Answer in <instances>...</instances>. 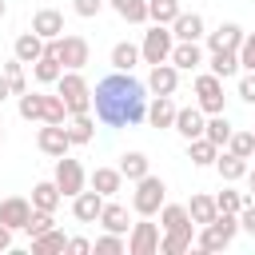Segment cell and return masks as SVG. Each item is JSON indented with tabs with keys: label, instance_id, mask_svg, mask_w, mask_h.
Wrapping results in <instances>:
<instances>
[{
	"label": "cell",
	"instance_id": "ab89813d",
	"mask_svg": "<svg viewBox=\"0 0 255 255\" xmlns=\"http://www.w3.org/2000/svg\"><path fill=\"white\" fill-rule=\"evenodd\" d=\"M40 120H44V124H68V108H64V100H60V96H44V104H40Z\"/></svg>",
	"mask_w": 255,
	"mask_h": 255
},
{
	"label": "cell",
	"instance_id": "c3c4849f",
	"mask_svg": "<svg viewBox=\"0 0 255 255\" xmlns=\"http://www.w3.org/2000/svg\"><path fill=\"white\" fill-rule=\"evenodd\" d=\"M239 100H243V104H251V108H255V72H247V76H243V80H239Z\"/></svg>",
	"mask_w": 255,
	"mask_h": 255
},
{
	"label": "cell",
	"instance_id": "f546056e",
	"mask_svg": "<svg viewBox=\"0 0 255 255\" xmlns=\"http://www.w3.org/2000/svg\"><path fill=\"white\" fill-rule=\"evenodd\" d=\"M183 207H187V215H191V223H195V227H203V223H211V219L219 215L215 195H191V203H183Z\"/></svg>",
	"mask_w": 255,
	"mask_h": 255
},
{
	"label": "cell",
	"instance_id": "d4e9b609",
	"mask_svg": "<svg viewBox=\"0 0 255 255\" xmlns=\"http://www.w3.org/2000/svg\"><path fill=\"white\" fill-rule=\"evenodd\" d=\"M88 183L108 199V195H116V191L124 187V175H120V167H96V171L88 175Z\"/></svg>",
	"mask_w": 255,
	"mask_h": 255
},
{
	"label": "cell",
	"instance_id": "5bb4252c",
	"mask_svg": "<svg viewBox=\"0 0 255 255\" xmlns=\"http://www.w3.org/2000/svg\"><path fill=\"white\" fill-rule=\"evenodd\" d=\"M28 215H32V199H24V195H8V199H0V223H4V227L20 231Z\"/></svg>",
	"mask_w": 255,
	"mask_h": 255
},
{
	"label": "cell",
	"instance_id": "f1b7e54d",
	"mask_svg": "<svg viewBox=\"0 0 255 255\" xmlns=\"http://www.w3.org/2000/svg\"><path fill=\"white\" fill-rule=\"evenodd\" d=\"M147 171H151V159H147L143 151H124V155H120V175H124V179L135 183V179H143Z\"/></svg>",
	"mask_w": 255,
	"mask_h": 255
},
{
	"label": "cell",
	"instance_id": "bcb514c9",
	"mask_svg": "<svg viewBox=\"0 0 255 255\" xmlns=\"http://www.w3.org/2000/svg\"><path fill=\"white\" fill-rule=\"evenodd\" d=\"M239 231L255 235V199H247V203L239 207Z\"/></svg>",
	"mask_w": 255,
	"mask_h": 255
},
{
	"label": "cell",
	"instance_id": "9c48e42d",
	"mask_svg": "<svg viewBox=\"0 0 255 255\" xmlns=\"http://www.w3.org/2000/svg\"><path fill=\"white\" fill-rule=\"evenodd\" d=\"M128 255H159V223H147V215L139 223H131Z\"/></svg>",
	"mask_w": 255,
	"mask_h": 255
},
{
	"label": "cell",
	"instance_id": "3957f363",
	"mask_svg": "<svg viewBox=\"0 0 255 255\" xmlns=\"http://www.w3.org/2000/svg\"><path fill=\"white\" fill-rule=\"evenodd\" d=\"M56 96L64 100V108H68V116H88L92 112V88H88V80L80 76V72H60V80H56Z\"/></svg>",
	"mask_w": 255,
	"mask_h": 255
},
{
	"label": "cell",
	"instance_id": "e575fe53",
	"mask_svg": "<svg viewBox=\"0 0 255 255\" xmlns=\"http://www.w3.org/2000/svg\"><path fill=\"white\" fill-rule=\"evenodd\" d=\"M211 76H219V80H227V76H235L239 72V52H231V48H223V52H211Z\"/></svg>",
	"mask_w": 255,
	"mask_h": 255
},
{
	"label": "cell",
	"instance_id": "681fc988",
	"mask_svg": "<svg viewBox=\"0 0 255 255\" xmlns=\"http://www.w3.org/2000/svg\"><path fill=\"white\" fill-rule=\"evenodd\" d=\"M68 251H72V255H88V251H92V243L76 235V239H68Z\"/></svg>",
	"mask_w": 255,
	"mask_h": 255
},
{
	"label": "cell",
	"instance_id": "7402d4cb",
	"mask_svg": "<svg viewBox=\"0 0 255 255\" xmlns=\"http://www.w3.org/2000/svg\"><path fill=\"white\" fill-rule=\"evenodd\" d=\"M167 28H171L175 40H199V36H203V16H199V12H179Z\"/></svg>",
	"mask_w": 255,
	"mask_h": 255
},
{
	"label": "cell",
	"instance_id": "f5cc1de1",
	"mask_svg": "<svg viewBox=\"0 0 255 255\" xmlns=\"http://www.w3.org/2000/svg\"><path fill=\"white\" fill-rule=\"evenodd\" d=\"M8 96H12V88H8V80H4V72H0V104H4Z\"/></svg>",
	"mask_w": 255,
	"mask_h": 255
},
{
	"label": "cell",
	"instance_id": "8d00e7d4",
	"mask_svg": "<svg viewBox=\"0 0 255 255\" xmlns=\"http://www.w3.org/2000/svg\"><path fill=\"white\" fill-rule=\"evenodd\" d=\"M52 215H56V211H40V207H32V215L24 219V227H20V231H24L28 239H36V235H44L48 227H56V219H52Z\"/></svg>",
	"mask_w": 255,
	"mask_h": 255
},
{
	"label": "cell",
	"instance_id": "8992f818",
	"mask_svg": "<svg viewBox=\"0 0 255 255\" xmlns=\"http://www.w3.org/2000/svg\"><path fill=\"white\" fill-rule=\"evenodd\" d=\"M52 44H56V56H60V64H64L68 72H80V68L92 60V48H88V40H84V36H76V32H68V36H56Z\"/></svg>",
	"mask_w": 255,
	"mask_h": 255
},
{
	"label": "cell",
	"instance_id": "2e32d148",
	"mask_svg": "<svg viewBox=\"0 0 255 255\" xmlns=\"http://www.w3.org/2000/svg\"><path fill=\"white\" fill-rule=\"evenodd\" d=\"M211 167L219 171V179H223V183H235V179H243V175H247L251 159H243V155H235V151H219Z\"/></svg>",
	"mask_w": 255,
	"mask_h": 255
},
{
	"label": "cell",
	"instance_id": "9a60e30c",
	"mask_svg": "<svg viewBox=\"0 0 255 255\" xmlns=\"http://www.w3.org/2000/svg\"><path fill=\"white\" fill-rule=\"evenodd\" d=\"M32 72H36V80H40V84H56V80H60L64 64H60V56H56V44H52V40H44V56L32 64Z\"/></svg>",
	"mask_w": 255,
	"mask_h": 255
},
{
	"label": "cell",
	"instance_id": "ac0fdd59",
	"mask_svg": "<svg viewBox=\"0 0 255 255\" xmlns=\"http://www.w3.org/2000/svg\"><path fill=\"white\" fill-rule=\"evenodd\" d=\"M203 124H207V116L199 112V108H175V131L183 135V139H195V135H203Z\"/></svg>",
	"mask_w": 255,
	"mask_h": 255
},
{
	"label": "cell",
	"instance_id": "83f0119b",
	"mask_svg": "<svg viewBox=\"0 0 255 255\" xmlns=\"http://www.w3.org/2000/svg\"><path fill=\"white\" fill-rule=\"evenodd\" d=\"M215 155H219V147H215L207 135H195V139H187V159H191L195 167H211V163H215Z\"/></svg>",
	"mask_w": 255,
	"mask_h": 255
},
{
	"label": "cell",
	"instance_id": "603a6c76",
	"mask_svg": "<svg viewBox=\"0 0 255 255\" xmlns=\"http://www.w3.org/2000/svg\"><path fill=\"white\" fill-rule=\"evenodd\" d=\"M239 44H243V28H239V24H219L215 32H207V48H211V52H223V48L235 52Z\"/></svg>",
	"mask_w": 255,
	"mask_h": 255
},
{
	"label": "cell",
	"instance_id": "f35d334b",
	"mask_svg": "<svg viewBox=\"0 0 255 255\" xmlns=\"http://www.w3.org/2000/svg\"><path fill=\"white\" fill-rule=\"evenodd\" d=\"M0 72H4L8 88H12V96H24V92H28V80H24V64H20L16 56H12V60H8V64H4Z\"/></svg>",
	"mask_w": 255,
	"mask_h": 255
},
{
	"label": "cell",
	"instance_id": "30bf717a",
	"mask_svg": "<svg viewBox=\"0 0 255 255\" xmlns=\"http://www.w3.org/2000/svg\"><path fill=\"white\" fill-rule=\"evenodd\" d=\"M175 88H179V68H175L171 60L151 64V72H147V92H151V96H175Z\"/></svg>",
	"mask_w": 255,
	"mask_h": 255
},
{
	"label": "cell",
	"instance_id": "7bdbcfd3",
	"mask_svg": "<svg viewBox=\"0 0 255 255\" xmlns=\"http://www.w3.org/2000/svg\"><path fill=\"white\" fill-rule=\"evenodd\" d=\"M40 104H44V92H24L20 96V120H40Z\"/></svg>",
	"mask_w": 255,
	"mask_h": 255
},
{
	"label": "cell",
	"instance_id": "60d3db41",
	"mask_svg": "<svg viewBox=\"0 0 255 255\" xmlns=\"http://www.w3.org/2000/svg\"><path fill=\"white\" fill-rule=\"evenodd\" d=\"M92 251H96V255H124V251H128V239L116 235V231H104V235L92 243Z\"/></svg>",
	"mask_w": 255,
	"mask_h": 255
},
{
	"label": "cell",
	"instance_id": "4316f807",
	"mask_svg": "<svg viewBox=\"0 0 255 255\" xmlns=\"http://www.w3.org/2000/svg\"><path fill=\"white\" fill-rule=\"evenodd\" d=\"M64 128H68L72 147H84V143H92V135H96V120H92V112H88V116H72Z\"/></svg>",
	"mask_w": 255,
	"mask_h": 255
},
{
	"label": "cell",
	"instance_id": "11a10c76",
	"mask_svg": "<svg viewBox=\"0 0 255 255\" xmlns=\"http://www.w3.org/2000/svg\"><path fill=\"white\" fill-rule=\"evenodd\" d=\"M0 143H4V128H0Z\"/></svg>",
	"mask_w": 255,
	"mask_h": 255
},
{
	"label": "cell",
	"instance_id": "d6986e66",
	"mask_svg": "<svg viewBox=\"0 0 255 255\" xmlns=\"http://www.w3.org/2000/svg\"><path fill=\"white\" fill-rule=\"evenodd\" d=\"M147 124L151 128H171L175 124V100L171 96H151L147 100Z\"/></svg>",
	"mask_w": 255,
	"mask_h": 255
},
{
	"label": "cell",
	"instance_id": "cb8c5ba5",
	"mask_svg": "<svg viewBox=\"0 0 255 255\" xmlns=\"http://www.w3.org/2000/svg\"><path fill=\"white\" fill-rule=\"evenodd\" d=\"M12 56H16L20 64H36V60L44 56V40H40L36 32H20L16 44H12Z\"/></svg>",
	"mask_w": 255,
	"mask_h": 255
},
{
	"label": "cell",
	"instance_id": "836d02e7",
	"mask_svg": "<svg viewBox=\"0 0 255 255\" xmlns=\"http://www.w3.org/2000/svg\"><path fill=\"white\" fill-rule=\"evenodd\" d=\"M108 4L116 8L120 20H128V24H147V0H108Z\"/></svg>",
	"mask_w": 255,
	"mask_h": 255
},
{
	"label": "cell",
	"instance_id": "db71d44e",
	"mask_svg": "<svg viewBox=\"0 0 255 255\" xmlns=\"http://www.w3.org/2000/svg\"><path fill=\"white\" fill-rule=\"evenodd\" d=\"M4 12H8V8H4V0H0V20H4Z\"/></svg>",
	"mask_w": 255,
	"mask_h": 255
},
{
	"label": "cell",
	"instance_id": "816d5d0a",
	"mask_svg": "<svg viewBox=\"0 0 255 255\" xmlns=\"http://www.w3.org/2000/svg\"><path fill=\"white\" fill-rule=\"evenodd\" d=\"M243 179H247V199H255V167H247Z\"/></svg>",
	"mask_w": 255,
	"mask_h": 255
},
{
	"label": "cell",
	"instance_id": "44dd1931",
	"mask_svg": "<svg viewBox=\"0 0 255 255\" xmlns=\"http://www.w3.org/2000/svg\"><path fill=\"white\" fill-rule=\"evenodd\" d=\"M191 243H195V227H175V231L159 235V251L163 255H183V251H191Z\"/></svg>",
	"mask_w": 255,
	"mask_h": 255
},
{
	"label": "cell",
	"instance_id": "e0dca14e",
	"mask_svg": "<svg viewBox=\"0 0 255 255\" xmlns=\"http://www.w3.org/2000/svg\"><path fill=\"white\" fill-rule=\"evenodd\" d=\"M32 32H36L40 40H56V36H64V16H60L56 8H40V12L32 16Z\"/></svg>",
	"mask_w": 255,
	"mask_h": 255
},
{
	"label": "cell",
	"instance_id": "d6a6232c",
	"mask_svg": "<svg viewBox=\"0 0 255 255\" xmlns=\"http://www.w3.org/2000/svg\"><path fill=\"white\" fill-rule=\"evenodd\" d=\"M60 199H64V195H60V187H56L52 179H44V183L32 187V207H40V211H56Z\"/></svg>",
	"mask_w": 255,
	"mask_h": 255
},
{
	"label": "cell",
	"instance_id": "ba28073f",
	"mask_svg": "<svg viewBox=\"0 0 255 255\" xmlns=\"http://www.w3.org/2000/svg\"><path fill=\"white\" fill-rule=\"evenodd\" d=\"M195 108H199L203 116L223 112V80H219V76H211V72L195 76Z\"/></svg>",
	"mask_w": 255,
	"mask_h": 255
},
{
	"label": "cell",
	"instance_id": "7c38bea8",
	"mask_svg": "<svg viewBox=\"0 0 255 255\" xmlns=\"http://www.w3.org/2000/svg\"><path fill=\"white\" fill-rule=\"evenodd\" d=\"M167 60H171L179 72H195V68L203 64V48H199V40H175Z\"/></svg>",
	"mask_w": 255,
	"mask_h": 255
},
{
	"label": "cell",
	"instance_id": "5b68a950",
	"mask_svg": "<svg viewBox=\"0 0 255 255\" xmlns=\"http://www.w3.org/2000/svg\"><path fill=\"white\" fill-rule=\"evenodd\" d=\"M171 44H175L171 28H167V24H151V32H143L139 60H143V64H163V60L171 56Z\"/></svg>",
	"mask_w": 255,
	"mask_h": 255
},
{
	"label": "cell",
	"instance_id": "8fae6325",
	"mask_svg": "<svg viewBox=\"0 0 255 255\" xmlns=\"http://www.w3.org/2000/svg\"><path fill=\"white\" fill-rule=\"evenodd\" d=\"M36 147H40L44 155H52V159L68 155V147H72L68 128H64V124H44V128H40V135H36Z\"/></svg>",
	"mask_w": 255,
	"mask_h": 255
},
{
	"label": "cell",
	"instance_id": "74e56055",
	"mask_svg": "<svg viewBox=\"0 0 255 255\" xmlns=\"http://www.w3.org/2000/svg\"><path fill=\"white\" fill-rule=\"evenodd\" d=\"M179 16V0H147V20L151 24H171Z\"/></svg>",
	"mask_w": 255,
	"mask_h": 255
},
{
	"label": "cell",
	"instance_id": "f907efd6",
	"mask_svg": "<svg viewBox=\"0 0 255 255\" xmlns=\"http://www.w3.org/2000/svg\"><path fill=\"white\" fill-rule=\"evenodd\" d=\"M4 251H12V227L0 223V255H4Z\"/></svg>",
	"mask_w": 255,
	"mask_h": 255
},
{
	"label": "cell",
	"instance_id": "b9f144b4",
	"mask_svg": "<svg viewBox=\"0 0 255 255\" xmlns=\"http://www.w3.org/2000/svg\"><path fill=\"white\" fill-rule=\"evenodd\" d=\"M227 151H235V155L251 159V151H255V131H231V139H227Z\"/></svg>",
	"mask_w": 255,
	"mask_h": 255
},
{
	"label": "cell",
	"instance_id": "ee69618b",
	"mask_svg": "<svg viewBox=\"0 0 255 255\" xmlns=\"http://www.w3.org/2000/svg\"><path fill=\"white\" fill-rule=\"evenodd\" d=\"M243 203H247V195H243V191H231V187H223V191L215 195V207H219V211H235V215H239Z\"/></svg>",
	"mask_w": 255,
	"mask_h": 255
},
{
	"label": "cell",
	"instance_id": "1f68e13d",
	"mask_svg": "<svg viewBox=\"0 0 255 255\" xmlns=\"http://www.w3.org/2000/svg\"><path fill=\"white\" fill-rule=\"evenodd\" d=\"M56 251H68V235H64V231L48 227L44 235L32 239V255H56Z\"/></svg>",
	"mask_w": 255,
	"mask_h": 255
},
{
	"label": "cell",
	"instance_id": "f6af8a7d",
	"mask_svg": "<svg viewBox=\"0 0 255 255\" xmlns=\"http://www.w3.org/2000/svg\"><path fill=\"white\" fill-rule=\"evenodd\" d=\"M235 52H239V68L255 72V32H243V44H239Z\"/></svg>",
	"mask_w": 255,
	"mask_h": 255
},
{
	"label": "cell",
	"instance_id": "9f6ffc18",
	"mask_svg": "<svg viewBox=\"0 0 255 255\" xmlns=\"http://www.w3.org/2000/svg\"><path fill=\"white\" fill-rule=\"evenodd\" d=\"M251 159H255V151H251Z\"/></svg>",
	"mask_w": 255,
	"mask_h": 255
},
{
	"label": "cell",
	"instance_id": "7dc6e473",
	"mask_svg": "<svg viewBox=\"0 0 255 255\" xmlns=\"http://www.w3.org/2000/svg\"><path fill=\"white\" fill-rule=\"evenodd\" d=\"M72 8H76V16H100V8H104V0H72Z\"/></svg>",
	"mask_w": 255,
	"mask_h": 255
},
{
	"label": "cell",
	"instance_id": "7a4b0ae2",
	"mask_svg": "<svg viewBox=\"0 0 255 255\" xmlns=\"http://www.w3.org/2000/svg\"><path fill=\"white\" fill-rule=\"evenodd\" d=\"M235 235H239V215H235V211H219L211 223L199 227L195 247H199V251H223V247H231Z\"/></svg>",
	"mask_w": 255,
	"mask_h": 255
},
{
	"label": "cell",
	"instance_id": "484cf974",
	"mask_svg": "<svg viewBox=\"0 0 255 255\" xmlns=\"http://www.w3.org/2000/svg\"><path fill=\"white\" fill-rule=\"evenodd\" d=\"M231 131H235V124L223 116V112H215V116H207V124H203V135L215 143V147H227V139H231Z\"/></svg>",
	"mask_w": 255,
	"mask_h": 255
},
{
	"label": "cell",
	"instance_id": "4dcf8cb0",
	"mask_svg": "<svg viewBox=\"0 0 255 255\" xmlns=\"http://www.w3.org/2000/svg\"><path fill=\"white\" fill-rule=\"evenodd\" d=\"M155 215H159V231H175V227H195L183 203H163V207H159Z\"/></svg>",
	"mask_w": 255,
	"mask_h": 255
},
{
	"label": "cell",
	"instance_id": "6da1fadb",
	"mask_svg": "<svg viewBox=\"0 0 255 255\" xmlns=\"http://www.w3.org/2000/svg\"><path fill=\"white\" fill-rule=\"evenodd\" d=\"M92 108L104 128H135L147 120V84H139L131 72H112L96 84Z\"/></svg>",
	"mask_w": 255,
	"mask_h": 255
},
{
	"label": "cell",
	"instance_id": "d590c367",
	"mask_svg": "<svg viewBox=\"0 0 255 255\" xmlns=\"http://www.w3.org/2000/svg\"><path fill=\"white\" fill-rule=\"evenodd\" d=\"M135 64H139V48L128 44V40H120V44L112 48V68H116V72H131Z\"/></svg>",
	"mask_w": 255,
	"mask_h": 255
},
{
	"label": "cell",
	"instance_id": "52a82bcc",
	"mask_svg": "<svg viewBox=\"0 0 255 255\" xmlns=\"http://www.w3.org/2000/svg\"><path fill=\"white\" fill-rule=\"evenodd\" d=\"M52 183L60 187V195H64V199H72V195H80V191L88 187V175H84L80 159L60 155V159H56V175H52Z\"/></svg>",
	"mask_w": 255,
	"mask_h": 255
},
{
	"label": "cell",
	"instance_id": "277c9868",
	"mask_svg": "<svg viewBox=\"0 0 255 255\" xmlns=\"http://www.w3.org/2000/svg\"><path fill=\"white\" fill-rule=\"evenodd\" d=\"M167 203V183L159 179V175H143V179H135V191H131V207H135V215H155L159 207Z\"/></svg>",
	"mask_w": 255,
	"mask_h": 255
},
{
	"label": "cell",
	"instance_id": "ffe728a7",
	"mask_svg": "<svg viewBox=\"0 0 255 255\" xmlns=\"http://www.w3.org/2000/svg\"><path fill=\"white\" fill-rule=\"evenodd\" d=\"M96 223H100L104 231H116V235H128V227H131L128 207H124V203H108V199H104V211H100Z\"/></svg>",
	"mask_w": 255,
	"mask_h": 255
},
{
	"label": "cell",
	"instance_id": "4fadbf2b",
	"mask_svg": "<svg viewBox=\"0 0 255 255\" xmlns=\"http://www.w3.org/2000/svg\"><path fill=\"white\" fill-rule=\"evenodd\" d=\"M100 211H104V195H100L96 187H92V191L84 187L80 195H72V215H76L80 223H96Z\"/></svg>",
	"mask_w": 255,
	"mask_h": 255
}]
</instances>
